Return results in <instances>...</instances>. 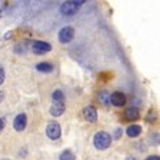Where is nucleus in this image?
Instances as JSON below:
<instances>
[{
  "label": "nucleus",
  "mask_w": 160,
  "mask_h": 160,
  "mask_svg": "<svg viewBox=\"0 0 160 160\" xmlns=\"http://www.w3.org/2000/svg\"><path fill=\"white\" fill-rule=\"evenodd\" d=\"M93 143H94L96 149L104 150L112 144V137H110V134L106 133V132H97L93 137Z\"/></svg>",
  "instance_id": "1"
},
{
  "label": "nucleus",
  "mask_w": 160,
  "mask_h": 160,
  "mask_svg": "<svg viewBox=\"0 0 160 160\" xmlns=\"http://www.w3.org/2000/svg\"><path fill=\"white\" fill-rule=\"evenodd\" d=\"M83 3L84 2H82V0H69V2H64V3L60 6V12H62V14H64V16H73Z\"/></svg>",
  "instance_id": "2"
},
{
  "label": "nucleus",
  "mask_w": 160,
  "mask_h": 160,
  "mask_svg": "<svg viewBox=\"0 0 160 160\" xmlns=\"http://www.w3.org/2000/svg\"><path fill=\"white\" fill-rule=\"evenodd\" d=\"M46 133L52 140H57L62 134V127L57 122H50L46 127Z\"/></svg>",
  "instance_id": "3"
},
{
  "label": "nucleus",
  "mask_w": 160,
  "mask_h": 160,
  "mask_svg": "<svg viewBox=\"0 0 160 160\" xmlns=\"http://www.w3.org/2000/svg\"><path fill=\"white\" fill-rule=\"evenodd\" d=\"M74 37V29L73 27H63L59 32V42L60 43H69Z\"/></svg>",
  "instance_id": "4"
},
{
  "label": "nucleus",
  "mask_w": 160,
  "mask_h": 160,
  "mask_svg": "<svg viewBox=\"0 0 160 160\" xmlns=\"http://www.w3.org/2000/svg\"><path fill=\"white\" fill-rule=\"evenodd\" d=\"M32 50L36 54H44L52 50V46L49 43H46V42H33L32 43Z\"/></svg>",
  "instance_id": "5"
},
{
  "label": "nucleus",
  "mask_w": 160,
  "mask_h": 160,
  "mask_svg": "<svg viewBox=\"0 0 160 160\" xmlns=\"http://www.w3.org/2000/svg\"><path fill=\"white\" fill-rule=\"evenodd\" d=\"M110 103L116 107H123L126 104V96L120 92H114L110 94Z\"/></svg>",
  "instance_id": "6"
},
{
  "label": "nucleus",
  "mask_w": 160,
  "mask_h": 160,
  "mask_svg": "<svg viewBox=\"0 0 160 160\" xmlns=\"http://www.w3.org/2000/svg\"><path fill=\"white\" fill-rule=\"evenodd\" d=\"M26 124H27V117L24 113H20L14 117V122H13V127L14 130L17 132H22V130L26 129Z\"/></svg>",
  "instance_id": "7"
},
{
  "label": "nucleus",
  "mask_w": 160,
  "mask_h": 160,
  "mask_svg": "<svg viewBox=\"0 0 160 160\" xmlns=\"http://www.w3.org/2000/svg\"><path fill=\"white\" fill-rule=\"evenodd\" d=\"M83 116L84 119L87 120V122H90V123H94L97 120V110L94 109L93 106H86L83 110Z\"/></svg>",
  "instance_id": "8"
},
{
  "label": "nucleus",
  "mask_w": 160,
  "mask_h": 160,
  "mask_svg": "<svg viewBox=\"0 0 160 160\" xmlns=\"http://www.w3.org/2000/svg\"><path fill=\"white\" fill-rule=\"evenodd\" d=\"M64 112V103L63 102H53L52 107H50V114L52 116H60Z\"/></svg>",
  "instance_id": "9"
},
{
  "label": "nucleus",
  "mask_w": 160,
  "mask_h": 160,
  "mask_svg": "<svg viewBox=\"0 0 160 160\" xmlns=\"http://www.w3.org/2000/svg\"><path fill=\"white\" fill-rule=\"evenodd\" d=\"M127 136L129 137H137L140 133H142V127L139 124H132V126L127 127Z\"/></svg>",
  "instance_id": "10"
},
{
  "label": "nucleus",
  "mask_w": 160,
  "mask_h": 160,
  "mask_svg": "<svg viewBox=\"0 0 160 160\" xmlns=\"http://www.w3.org/2000/svg\"><path fill=\"white\" fill-rule=\"evenodd\" d=\"M124 116H126L127 120L139 119V109H136V107H129V109H126V112H124Z\"/></svg>",
  "instance_id": "11"
},
{
  "label": "nucleus",
  "mask_w": 160,
  "mask_h": 160,
  "mask_svg": "<svg viewBox=\"0 0 160 160\" xmlns=\"http://www.w3.org/2000/svg\"><path fill=\"white\" fill-rule=\"evenodd\" d=\"M36 69L39 72H43V73H50V72H53V64L50 63H39L36 66Z\"/></svg>",
  "instance_id": "12"
},
{
  "label": "nucleus",
  "mask_w": 160,
  "mask_h": 160,
  "mask_svg": "<svg viewBox=\"0 0 160 160\" xmlns=\"http://www.w3.org/2000/svg\"><path fill=\"white\" fill-rule=\"evenodd\" d=\"M99 100H100V103L109 104L110 103V94L107 93V92H100L99 93Z\"/></svg>",
  "instance_id": "13"
},
{
  "label": "nucleus",
  "mask_w": 160,
  "mask_h": 160,
  "mask_svg": "<svg viewBox=\"0 0 160 160\" xmlns=\"http://www.w3.org/2000/svg\"><path fill=\"white\" fill-rule=\"evenodd\" d=\"M52 99H53V102H63V99H64L63 92H62V90H56V92H53Z\"/></svg>",
  "instance_id": "14"
},
{
  "label": "nucleus",
  "mask_w": 160,
  "mask_h": 160,
  "mask_svg": "<svg viewBox=\"0 0 160 160\" xmlns=\"http://www.w3.org/2000/svg\"><path fill=\"white\" fill-rule=\"evenodd\" d=\"M74 154L70 152V150H64L63 153L60 154V160H74Z\"/></svg>",
  "instance_id": "15"
},
{
  "label": "nucleus",
  "mask_w": 160,
  "mask_h": 160,
  "mask_svg": "<svg viewBox=\"0 0 160 160\" xmlns=\"http://www.w3.org/2000/svg\"><path fill=\"white\" fill-rule=\"evenodd\" d=\"M4 82V70H3V67L0 66V84Z\"/></svg>",
  "instance_id": "16"
},
{
  "label": "nucleus",
  "mask_w": 160,
  "mask_h": 160,
  "mask_svg": "<svg viewBox=\"0 0 160 160\" xmlns=\"http://www.w3.org/2000/svg\"><path fill=\"white\" fill-rule=\"evenodd\" d=\"M146 160H160V157L159 156H149Z\"/></svg>",
  "instance_id": "17"
},
{
  "label": "nucleus",
  "mask_w": 160,
  "mask_h": 160,
  "mask_svg": "<svg viewBox=\"0 0 160 160\" xmlns=\"http://www.w3.org/2000/svg\"><path fill=\"white\" fill-rule=\"evenodd\" d=\"M3 127H4V120H3V119H0V132L3 130Z\"/></svg>",
  "instance_id": "18"
},
{
  "label": "nucleus",
  "mask_w": 160,
  "mask_h": 160,
  "mask_svg": "<svg viewBox=\"0 0 160 160\" xmlns=\"http://www.w3.org/2000/svg\"><path fill=\"white\" fill-rule=\"evenodd\" d=\"M3 99V92H0V100Z\"/></svg>",
  "instance_id": "19"
},
{
  "label": "nucleus",
  "mask_w": 160,
  "mask_h": 160,
  "mask_svg": "<svg viewBox=\"0 0 160 160\" xmlns=\"http://www.w3.org/2000/svg\"><path fill=\"white\" fill-rule=\"evenodd\" d=\"M127 160H136V159H133V157H127Z\"/></svg>",
  "instance_id": "20"
},
{
  "label": "nucleus",
  "mask_w": 160,
  "mask_h": 160,
  "mask_svg": "<svg viewBox=\"0 0 160 160\" xmlns=\"http://www.w3.org/2000/svg\"><path fill=\"white\" fill-rule=\"evenodd\" d=\"M0 16H2V12H0Z\"/></svg>",
  "instance_id": "21"
}]
</instances>
